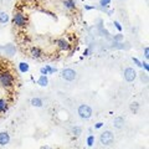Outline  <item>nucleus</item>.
I'll return each instance as SVG.
<instances>
[{
  "instance_id": "nucleus-4",
  "label": "nucleus",
  "mask_w": 149,
  "mask_h": 149,
  "mask_svg": "<svg viewBox=\"0 0 149 149\" xmlns=\"http://www.w3.org/2000/svg\"><path fill=\"white\" fill-rule=\"evenodd\" d=\"M77 113L80 116V118H82V119H90L92 117L93 112H92V108L88 104H81L77 109Z\"/></svg>"
},
{
  "instance_id": "nucleus-27",
  "label": "nucleus",
  "mask_w": 149,
  "mask_h": 149,
  "mask_svg": "<svg viewBox=\"0 0 149 149\" xmlns=\"http://www.w3.org/2000/svg\"><path fill=\"white\" fill-rule=\"evenodd\" d=\"M102 127H103V123H102V122L96 123V125H95V128H96V129H100V128H102Z\"/></svg>"
},
{
  "instance_id": "nucleus-14",
  "label": "nucleus",
  "mask_w": 149,
  "mask_h": 149,
  "mask_svg": "<svg viewBox=\"0 0 149 149\" xmlns=\"http://www.w3.org/2000/svg\"><path fill=\"white\" fill-rule=\"evenodd\" d=\"M19 70H20V72H22V73L29 72V70H30L29 63H27V62H20V63H19Z\"/></svg>"
},
{
  "instance_id": "nucleus-22",
  "label": "nucleus",
  "mask_w": 149,
  "mask_h": 149,
  "mask_svg": "<svg viewBox=\"0 0 149 149\" xmlns=\"http://www.w3.org/2000/svg\"><path fill=\"white\" fill-rule=\"evenodd\" d=\"M46 68H47V71H49V73H54V72H56V68H54V67H51L50 65H46Z\"/></svg>"
},
{
  "instance_id": "nucleus-18",
  "label": "nucleus",
  "mask_w": 149,
  "mask_h": 149,
  "mask_svg": "<svg viewBox=\"0 0 149 149\" xmlns=\"http://www.w3.org/2000/svg\"><path fill=\"white\" fill-rule=\"evenodd\" d=\"M93 144H95V136H92V134H91V136L87 137V146L92 147Z\"/></svg>"
},
{
  "instance_id": "nucleus-10",
  "label": "nucleus",
  "mask_w": 149,
  "mask_h": 149,
  "mask_svg": "<svg viewBox=\"0 0 149 149\" xmlns=\"http://www.w3.org/2000/svg\"><path fill=\"white\" fill-rule=\"evenodd\" d=\"M62 4L68 10H74L76 9V1L74 0H62Z\"/></svg>"
},
{
  "instance_id": "nucleus-7",
  "label": "nucleus",
  "mask_w": 149,
  "mask_h": 149,
  "mask_svg": "<svg viewBox=\"0 0 149 149\" xmlns=\"http://www.w3.org/2000/svg\"><path fill=\"white\" fill-rule=\"evenodd\" d=\"M56 45H57V47L60 50H62V51H68L70 49H71V45H70V42L67 40H65V39L56 40Z\"/></svg>"
},
{
  "instance_id": "nucleus-13",
  "label": "nucleus",
  "mask_w": 149,
  "mask_h": 149,
  "mask_svg": "<svg viewBox=\"0 0 149 149\" xmlns=\"http://www.w3.org/2000/svg\"><path fill=\"white\" fill-rule=\"evenodd\" d=\"M9 20H10L9 14L5 11H0V24H6Z\"/></svg>"
},
{
  "instance_id": "nucleus-17",
  "label": "nucleus",
  "mask_w": 149,
  "mask_h": 149,
  "mask_svg": "<svg viewBox=\"0 0 149 149\" xmlns=\"http://www.w3.org/2000/svg\"><path fill=\"white\" fill-rule=\"evenodd\" d=\"M8 109V101L5 98H0V113L6 112Z\"/></svg>"
},
{
  "instance_id": "nucleus-23",
  "label": "nucleus",
  "mask_w": 149,
  "mask_h": 149,
  "mask_svg": "<svg viewBox=\"0 0 149 149\" xmlns=\"http://www.w3.org/2000/svg\"><path fill=\"white\" fill-rule=\"evenodd\" d=\"M109 3H111V0H101V1H100V4L102 6H107Z\"/></svg>"
},
{
  "instance_id": "nucleus-6",
  "label": "nucleus",
  "mask_w": 149,
  "mask_h": 149,
  "mask_svg": "<svg viewBox=\"0 0 149 149\" xmlns=\"http://www.w3.org/2000/svg\"><path fill=\"white\" fill-rule=\"evenodd\" d=\"M123 77L127 82H133L137 78V71L132 67H127L123 71Z\"/></svg>"
},
{
  "instance_id": "nucleus-5",
  "label": "nucleus",
  "mask_w": 149,
  "mask_h": 149,
  "mask_svg": "<svg viewBox=\"0 0 149 149\" xmlns=\"http://www.w3.org/2000/svg\"><path fill=\"white\" fill-rule=\"evenodd\" d=\"M61 76L65 81H68V82H72L74 81V78L77 77V72L74 71L73 68H65L62 73H61Z\"/></svg>"
},
{
  "instance_id": "nucleus-26",
  "label": "nucleus",
  "mask_w": 149,
  "mask_h": 149,
  "mask_svg": "<svg viewBox=\"0 0 149 149\" xmlns=\"http://www.w3.org/2000/svg\"><path fill=\"white\" fill-rule=\"evenodd\" d=\"M114 25H116V29H117L118 31H122V25H120L118 21H114Z\"/></svg>"
},
{
  "instance_id": "nucleus-24",
  "label": "nucleus",
  "mask_w": 149,
  "mask_h": 149,
  "mask_svg": "<svg viewBox=\"0 0 149 149\" xmlns=\"http://www.w3.org/2000/svg\"><path fill=\"white\" fill-rule=\"evenodd\" d=\"M144 57H146L147 60L149 57V47H148V46H147V47H144Z\"/></svg>"
},
{
  "instance_id": "nucleus-8",
  "label": "nucleus",
  "mask_w": 149,
  "mask_h": 149,
  "mask_svg": "<svg viewBox=\"0 0 149 149\" xmlns=\"http://www.w3.org/2000/svg\"><path fill=\"white\" fill-rule=\"evenodd\" d=\"M10 143V134H9L6 130H3L0 132V146L1 147H5Z\"/></svg>"
},
{
  "instance_id": "nucleus-31",
  "label": "nucleus",
  "mask_w": 149,
  "mask_h": 149,
  "mask_svg": "<svg viewBox=\"0 0 149 149\" xmlns=\"http://www.w3.org/2000/svg\"><path fill=\"white\" fill-rule=\"evenodd\" d=\"M88 54H90V50H85V52H83V55H85V56H87Z\"/></svg>"
},
{
  "instance_id": "nucleus-19",
  "label": "nucleus",
  "mask_w": 149,
  "mask_h": 149,
  "mask_svg": "<svg viewBox=\"0 0 149 149\" xmlns=\"http://www.w3.org/2000/svg\"><path fill=\"white\" fill-rule=\"evenodd\" d=\"M72 133L74 134V136H80V134L82 133V128H80V127H74V128L72 129Z\"/></svg>"
},
{
  "instance_id": "nucleus-3",
  "label": "nucleus",
  "mask_w": 149,
  "mask_h": 149,
  "mask_svg": "<svg viewBox=\"0 0 149 149\" xmlns=\"http://www.w3.org/2000/svg\"><path fill=\"white\" fill-rule=\"evenodd\" d=\"M100 142L102 146H106V147H108V146H112L114 142V134L111 132V130H104L103 133H101V136H100Z\"/></svg>"
},
{
  "instance_id": "nucleus-15",
  "label": "nucleus",
  "mask_w": 149,
  "mask_h": 149,
  "mask_svg": "<svg viewBox=\"0 0 149 149\" xmlns=\"http://www.w3.org/2000/svg\"><path fill=\"white\" fill-rule=\"evenodd\" d=\"M31 104L34 107H42L44 106V102L41 98H39V97H34V98L31 100Z\"/></svg>"
},
{
  "instance_id": "nucleus-9",
  "label": "nucleus",
  "mask_w": 149,
  "mask_h": 149,
  "mask_svg": "<svg viewBox=\"0 0 149 149\" xmlns=\"http://www.w3.org/2000/svg\"><path fill=\"white\" fill-rule=\"evenodd\" d=\"M30 55H31V57H34V58H40L41 56H42V51H41L40 47H37V46H32L30 49Z\"/></svg>"
},
{
  "instance_id": "nucleus-16",
  "label": "nucleus",
  "mask_w": 149,
  "mask_h": 149,
  "mask_svg": "<svg viewBox=\"0 0 149 149\" xmlns=\"http://www.w3.org/2000/svg\"><path fill=\"white\" fill-rule=\"evenodd\" d=\"M129 109H130V112H132L133 114H137L138 111H139V103L138 102H132L130 106H129Z\"/></svg>"
},
{
  "instance_id": "nucleus-20",
  "label": "nucleus",
  "mask_w": 149,
  "mask_h": 149,
  "mask_svg": "<svg viewBox=\"0 0 149 149\" xmlns=\"http://www.w3.org/2000/svg\"><path fill=\"white\" fill-rule=\"evenodd\" d=\"M40 73H41V74H45V76H47V74H49V71H47V68H46V66L40 68Z\"/></svg>"
},
{
  "instance_id": "nucleus-12",
  "label": "nucleus",
  "mask_w": 149,
  "mask_h": 149,
  "mask_svg": "<svg viewBox=\"0 0 149 149\" xmlns=\"http://www.w3.org/2000/svg\"><path fill=\"white\" fill-rule=\"evenodd\" d=\"M113 125H114L116 128L120 129L124 125V118H122V117H116L113 119Z\"/></svg>"
},
{
  "instance_id": "nucleus-11",
  "label": "nucleus",
  "mask_w": 149,
  "mask_h": 149,
  "mask_svg": "<svg viewBox=\"0 0 149 149\" xmlns=\"http://www.w3.org/2000/svg\"><path fill=\"white\" fill-rule=\"evenodd\" d=\"M37 85H40L41 87H46L49 85V78L47 76H45V74H41L39 77V80H37Z\"/></svg>"
},
{
  "instance_id": "nucleus-25",
  "label": "nucleus",
  "mask_w": 149,
  "mask_h": 149,
  "mask_svg": "<svg viewBox=\"0 0 149 149\" xmlns=\"http://www.w3.org/2000/svg\"><path fill=\"white\" fill-rule=\"evenodd\" d=\"M132 60H133V62H134V63H136V65H137V66H138V67H141V66H142V62H141V61H139V60H138V58H136V57H133Z\"/></svg>"
},
{
  "instance_id": "nucleus-1",
  "label": "nucleus",
  "mask_w": 149,
  "mask_h": 149,
  "mask_svg": "<svg viewBox=\"0 0 149 149\" xmlns=\"http://www.w3.org/2000/svg\"><path fill=\"white\" fill-rule=\"evenodd\" d=\"M14 83H15V78H14L11 72L9 71L0 72V85L4 88H11L14 87Z\"/></svg>"
},
{
  "instance_id": "nucleus-21",
  "label": "nucleus",
  "mask_w": 149,
  "mask_h": 149,
  "mask_svg": "<svg viewBox=\"0 0 149 149\" xmlns=\"http://www.w3.org/2000/svg\"><path fill=\"white\" fill-rule=\"evenodd\" d=\"M141 67H143L144 70H146V72L148 73V71H149V66H148V62H147V61H143V62H142V66H141Z\"/></svg>"
},
{
  "instance_id": "nucleus-32",
  "label": "nucleus",
  "mask_w": 149,
  "mask_h": 149,
  "mask_svg": "<svg viewBox=\"0 0 149 149\" xmlns=\"http://www.w3.org/2000/svg\"><path fill=\"white\" fill-rule=\"evenodd\" d=\"M42 149H51V148H49V147H44Z\"/></svg>"
},
{
  "instance_id": "nucleus-2",
  "label": "nucleus",
  "mask_w": 149,
  "mask_h": 149,
  "mask_svg": "<svg viewBox=\"0 0 149 149\" xmlns=\"http://www.w3.org/2000/svg\"><path fill=\"white\" fill-rule=\"evenodd\" d=\"M13 24L17 27H25L27 25V16L22 13H14L13 15Z\"/></svg>"
},
{
  "instance_id": "nucleus-30",
  "label": "nucleus",
  "mask_w": 149,
  "mask_h": 149,
  "mask_svg": "<svg viewBox=\"0 0 149 149\" xmlns=\"http://www.w3.org/2000/svg\"><path fill=\"white\" fill-rule=\"evenodd\" d=\"M85 9H86V10H92V9H95V8H93V6H85Z\"/></svg>"
},
{
  "instance_id": "nucleus-28",
  "label": "nucleus",
  "mask_w": 149,
  "mask_h": 149,
  "mask_svg": "<svg viewBox=\"0 0 149 149\" xmlns=\"http://www.w3.org/2000/svg\"><path fill=\"white\" fill-rule=\"evenodd\" d=\"M114 40H116V41H120V40H123V36H122V35L114 36Z\"/></svg>"
},
{
  "instance_id": "nucleus-29",
  "label": "nucleus",
  "mask_w": 149,
  "mask_h": 149,
  "mask_svg": "<svg viewBox=\"0 0 149 149\" xmlns=\"http://www.w3.org/2000/svg\"><path fill=\"white\" fill-rule=\"evenodd\" d=\"M142 81H148V78H147V74H146V76H144V73H143V76H142Z\"/></svg>"
}]
</instances>
